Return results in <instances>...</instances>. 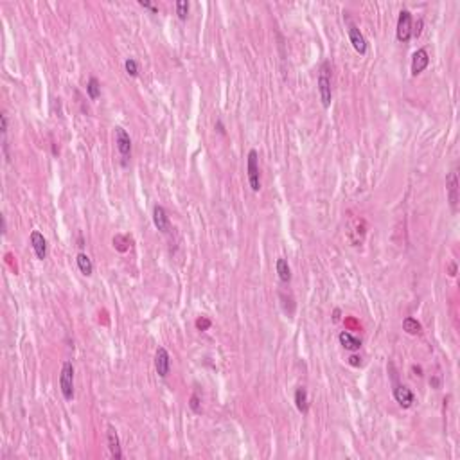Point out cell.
<instances>
[{
    "instance_id": "obj_1",
    "label": "cell",
    "mask_w": 460,
    "mask_h": 460,
    "mask_svg": "<svg viewBox=\"0 0 460 460\" xmlns=\"http://www.w3.org/2000/svg\"><path fill=\"white\" fill-rule=\"evenodd\" d=\"M329 63H324L320 67V76H319V94H320V101H322L324 108L331 106V99H333V90H331V78H329Z\"/></svg>"
},
{
    "instance_id": "obj_2",
    "label": "cell",
    "mask_w": 460,
    "mask_h": 460,
    "mask_svg": "<svg viewBox=\"0 0 460 460\" xmlns=\"http://www.w3.org/2000/svg\"><path fill=\"white\" fill-rule=\"evenodd\" d=\"M60 388H61V394H63L65 401L74 399V367L70 361H65L63 367H61Z\"/></svg>"
},
{
    "instance_id": "obj_3",
    "label": "cell",
    "mask_w": 460,
    "mask_h": 460,
    "mask_svg": "<svg viewBox=\"0 0 460 460\" xmlns=\"http://www.w3.org/2000/svg\"><path fill=\"white\" fill-rule=\"evenodd\" d=\"M246 171H248V184L254 193L261 191V175H259V155L255 149H250L246 159Z\"/></svg>"
},
{
    "instance_id": "obj_4",
    "label": "cell",
    "mask_w": 460,
    "mask_h": 460,
    "mask_svg": "<svg viewBox=\"0 0 460 460\" xmlns=\"http://www.w3.org/2000/svg\"><path fill=\"white\" fill-rule=\"evenodd\" d=\"M115 144L119 155L122 157V166H126L128 159L131 157V138L122 126H115Z\"/></svg>"
},
{
    "instance_id": "obj_5",
    "label": "cell",
    "mask_w": 460,
    "mask_h": 460,
    "mask_svg": "<svg viewBox=\"0 0 460 460\" xmlns=\"http://www.w3.org/2000/svg\"><path fill=\"white\" fill-rule=\"evenodd\" d=\"M412 13L408 9H403L399 13V18H397V29H396V36L399 42L406 43L410 38H412Z\"/></svg>"
},
{
    "instance_id": "obj_6",
    "label": "cell",
    "mask_w": 460,
    "mask_h": 460,
    "mask_svg": "<svg viewBox=\"0 0 460 460\" xmlns=\"http://www.w3.org/2000/svg\"><path fill=\"white\" fill-rule=\"evenodd\" d=\"M345 22H347L349 40H351V43H353L354 51L360 52V54H365V52H367V40H365V36L361 35V31L358 29L356 26H354L349 17H345Z\"/></svg>"
},
{
    "instance_id": "obj_7",
    "label": "cell",
    "mask_w": 460,
    "mask_h": 460,
    "mask_svg": "<svg viewBox=\"0 0 460 460\" xmlns=\"http://www.w3.org/2000/svg\"><path fill=\"white\" fill-rule=\"evenodd\" d=\"M155 370H157V374H159L160 378H168L169 376V370H171V356H169V353L164 347L157 349Z\"/></svg>"
},
{
    "instance_id": "obj_8",
    "label": "cell",
    "mask_w": 460,
    "mask_h": 460,
    "mask_svg": "<svg viewBox=\"0 0 460 460\" xmlns=\"http://www.w3.org/2000/svg\"><path fill=\"white\" fill-rule=\"evenodd\" d=\"M446 191H447L449 205H451L453 211H456V205H458V175H456V171H451L447 175Z\"/></svg>"
},
{
    "instance_id": "obj_9",
    "label": "cell",
    "mask_w": 460,
    "mask_h": 460,
    "mask_svg": "<svg viewBox=\"0 0 460 460\" xmlns=\"http://www.w3.org/2000/svg\"><path fill=\"white\" fill-rule=\"evenodd\" d=\"M106 444H108V449H110V453H112L113 458H117V460L122 458L120 439H119V435H117V430L113 428L112 424L108 426V430H106Z\"/></svg>"
},
{
    "instance_id": "obj_10",
    "label": "cell",
    "mask_w": 460,
    "mask_h": 460,
    "mask_svg": "<svg viewBox=\"0 0 460 460\" xmlns=\"http://www.w3.org/2000/svg\"><path fill=\"white\" fill-rule=\"evenodd\" d=\"M394 399L399 403V406H403V408H410L413 404V401H415V396H413V392L410 390L408 387H404V385H397L396 388H394Z\"/></svg>"
},
{
    "instance_id": "obj_11",
    "label": "cell",
    "mask_w": 460,
    "mask_h": 460,
    "mask_svg": "<svg viewBox=\"0 0 460 460\" xmlns=\"http://www.w3.org/2000/svg\"><path fill=\"white\" fill-rule=\"evenodd\" d=\"M428 63H430V56H428L426 49H419V51L413 52V56H412V76H419V74L428 67Z\"/></svg>"
},
{
    "instance_id": "obj_12",
    "label": "cell",
    "mask_w": 460,
    "mask_h": 460,
    "mask_svg": "<svg viewBox=\"0 0 460 460\" xmlns=\"http://www.w3.org/2000/svg\"><path fill=\"white\" fill-rule=\"evenodd\" d=\"M31 245H33V250L38 259H45L47 257V241L43 237V234H40L38 230H33L31 232Z\"/></svg>"
},
{
    "instance_id": "obj_13",
    "label": "cell",
    "mask_w": 460,
    "mask_h": 460,
    "mask_svg": "<svg viewBox=\"0 0 460 460\" xmlns=\"http://www.w3.org/2000/svg\"><path fill=\"white\" fill-rule=\"evenodd\" d=\"M153 223H155V227L159 228L162 234H168L169 232V218H168V212H166V209L160 205H155V209H153Z\"/></svg>"
},
{
    "instance_id": "obj_14",
    "label": "cell",
    "mask_w": 460,
    "mask_h": 460,
    "mask_svg": "<svg viewBox=\"0 0 460 460\" xmlns=\"http://www.w3.org/2000/svg\"><path fill=\"white\" fill-rule=\"evenodd\" d=\"M338 340H340V344L344 345L347 351H358V349L361 347L360 338H356V336L351 335V333H347V331H342L340 336H338Z\"/></svg>"
},
{
    "instance_id": "obj_15",
    "label": "cell",
    "mask_w": 460,
    "mask_h": 460,
    "mask_svg": "<svg viewBox=\"0 0 460 460\" xmlns=\"http://www.w3.org/2000/svg\"><path fill=\"white\" fill-rule=\"evenodd\" d=\"M275 270H277V273H279L280 282H289V280H291V268H289L288 261H286L284 257L277 259Z\"/></svg>"
},
{
    "instance_id": "obj_16",
    "label": "cell",
    "mask_w": 460,
    "mask_h": 460,
    "mask_svg": "<svg viewBox=\"0 0 460 460\" xmlns=\"http://www.w3.org/2000/svg\"><path fill=\"white\" fill-rule=\"evenodd\" d=\"M295 404H297L298 412L305 413L310 410V401H308V390L304 387H298L295 392Z\"/></svg>"
},
{
    "instance_id": "obj_17",
    "label": "cell",
    "mask_w": 460,
    "mask_h": 460,
    "mask_svg": "<svg viewBox=\"0 0 460 460\" xmlns=\"http://www.w3.org/2000/svg\"><path fill=\"white\" fill-rule=\"evenodd\" d=\"M76 262H78L79 271H81L83 275H86V277L92 275V271H94V264H92V259L88 257V255L81 252V254H78V257H76Z\"/></svg>"
},
{
    "instance_id": "obj_18",
    "label": "cell",
    "mask_w": 460,
    "mask_h": 460,
    "mask_svg": "<svg viewBox=\"0 0 460 460\" xmlns=\"http://www.w3.org/2000/svg\"><path fill=\"white\" fill-rule=\"evenodd\" d=\"M86 94H88V97H90L92 101H95L101 95V85H99V81H97V78L88 79V83H86Z\"/></svg>"
},
{
    "instance_id": "obj_19",
    "label": "cell",
    "mask_w": 460,
    "mask_h": 460,
    "mask_svg": "<svg viewBox=\"0 0 460 460\" xmlns=\"http://www.w3.org/2000/svg\"><path fill=\"white\" fill-rule=\"evenodd\" d=\"M403 329L408 333V335H419L422 327H421V324H419L417 320L412 319V317H408V319L403 320Z\"/></svg>"
},
{
    "instance_id": "obj_20",
    "label": "cell",
    "mask_w": 460,
    "mask_h": 460,
    "mask_svg": "<svg viewBox=\"0 0 460 460\" xmlns=\"http://www.w3.org/2000/svg\"><path fill=\"white\" fill-rule=\"evenodd\" d=\"M177 15L180 20H185L189 15V2L187 0H178L177 2Z\"/></svg>"
},
{
    "instance_id": "obj_21",
    "label": "cell",
    "mask_w": 460,
    "mask_h": 460,
    "mask_svg": "<svg viewBox=\"0 0 460 460\" xmlns=\"http://www.w3.org/2000/svg\"><path fill=\"white\" fill-rule=\"evenodd\" d=\"M126 67V72H128V76H131V78H137L138 76V67H137V61L133 60V58H128L124 63Z\"/></svg>"
},
{
    "instance_id": "obj_22",
    "label": "cell",
    "mask_w": 460,
    "mask_h": 460,
    "mask_svg": "<svg viewBox=\"0 0 460 460\" xmlns=\"http://www.w3.org/2000/svg\"><path fill=\"white\" fill-rule=\"evenodd\" d=\"M211 326H212V322L207 319V317H202V319L196 320V329H198V331H209Z\"/></svg>"
},
{
    "instance_id": "obj_23",
    "label": "cell",
    "mask_w": 460,
    "mask_h": 460,
    "mask_svg": "<svg viewBox=\"0 0 460 460\" xmlns=\"http://www.w3.org/2000/svg\"><path fill=\"white\" fill-rule=\"evenodd\" d=\"M189 406H191V410H193L194 413H200V412H202V408H200V397H198V394H193V396H191Z\"/></svg>"
},
{
    "instance_id": "obj_24",
    "label": "cell",
    "mask_w": 460,
    "mask_h": 460,
    "mask_svg": "<svg viewBox=\"0 0 460 460\" xmlns=\"http://www.w3.org/2000/svg\"><path fill=\"white\" fill-rule=\"evenodd\" d=\"M0 131H2V138H6V135H8V113L2 112V115H0Z\"/></svg>"
},
{
    "instance_id": "obj_25",
    "label": "cell",
    "mask_w": 460,
    "mask_h": 460,
    "mask_svg": "<svg viewBox=\"0 0 460 460\" xmlns=\"http://www.w3.org/2000/svg\"><path fill=\"white\" fill-rule=\"evenodd\" d=\"M138 4H140V6H142V8H146V9H151V11H153V13H159V8H157V6H153V4H151L149 0H138Z\"/></svg>"
},
{
    "instance_id": "obj_26",
    "label": "cell",
    "mask_w": 460,
    "mask_h": 460,
    "mask_svg": "<svg viewBox=\"0 0 460 460\" xmlns=\"http://www.w3.org/2000/svg\"><path fill=\"white\" fill-rule=\"evenodd\" d=\"M8 232V225H6V216H2V234Z\"/></svg>"
},
{
    "instance_id": "obj_27",
    "label": "cell",
    "mask_w": 460,
    "mask_h": 460,
    "mask_svg": "<svg viewBox=\"0 0 460 460\" xmlns=\"http://www.w3.org/2000/svg\"><path fill=\"white\" fill-rule=\"evenodd\" d=\"M412 370L415 372V376H422V369H421V367H412Z\"/></svg>"
}]
</instances>
